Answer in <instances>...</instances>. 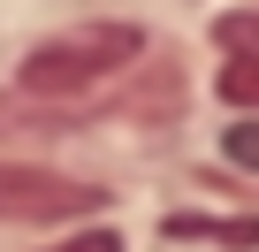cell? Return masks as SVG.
Segmentation results:
<instances>
[{"instance_id":"1","label":"cell","mask_w":259,"mask_h":252,"mask_svg":"<svg viewBox=\"0 0 259 252\" xmlns=\"http://www.w3.org/2000/svg\"><path fill=\"white\" fill-rule=\"evenodd\" d=\"M138 54H145L138 23H76V31H54V39H38L23 54V92L69 99V92H92V84L122 77Z\"/></svg>"},{"instance_id":"2","label":"cell","mask_w":259,"mask_h":252,"mask_svg":"<svg viewBox=\"0 0 259 252\" xmlns=\"http://www.w3.org/2000/svg\"><path fill=\"white\" fill-rule=\"evenodd\" d=\"M99 206H107L99 184H76V176L38 168V161H0V222L46 229V222H76V214H99Z\"/></svg>"},{"instance_id":"3","label":"cell","mask_w":259,"mask_h":252,"mask_svg":"<svg viewBox=\"0 0 259 252\" xmlns=\"http://www.w3.org/2000/svg\"><path fill=\"white\" fill-rule=\"evenodd\" d=\"M221 99H229V107H251V115H259V54H236V61L221 69Z\"/></svg>"},{"instance_id":"4","label":"cell","mask_w":259,"mask_h":252,"mask_svg":"<svg viewBox=\"0 0 259 252\" xmlns=\"http://www.w3.org/2000/svg\"><path fill=\"white\" fill-rule=\"evenodd\" d=\"M168 237H221V244H259V222L244 214V222H168Z\"/></svg>"},{"instance_id":"5","label":"cell","mask_w":259,"mask_h":252,"mask_svg":"<svg viewBox=\"0 0 259 252\" xmlns=\"http://www.w3.org/2000/svg\"><path fill=\"white\" fill-rule=\"evenodd\" d=\"M221 146H229V161H244V168H259V115H244V122H236V130H229Z\"/></svg>"},{"instance_id":"6","label":"cell","mask_w":259,"mask_h":252,"mask_svg":"<svg viewBox=\"0 0 259 252\" xmlns=\"http://www.w3.org/2000/svg\"><path fill=\"white\" fill-rule=\"evenodd\" d=\"M221 46H244V54H259V16H221Z\"/></svg>"},{"instance_id":"7","label":"cell","mask_w":259,"mask_h":252,"mask_svg":"<svg viewBox=\"0 0 259 252\" xmlns=\"http://www.w3.org/2000/svg\"><path fill=\"white\" fill-rule=\"evenodd\" d=\"M46 252H122V237H114V229H84V237H61V244H46Z\"/></svg>"}]
</instances>
